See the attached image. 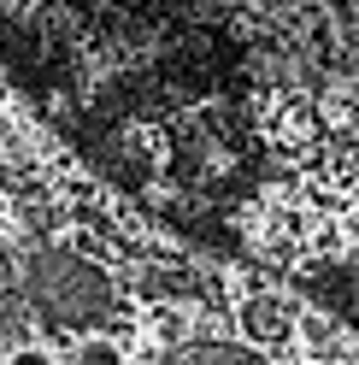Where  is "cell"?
Returning <instances> with one entry per match:
<instances>
[{
	"label": "cell",
	"mask_w": 359,
	"mask_h": 365,
	"mask_svg": "<svg viewBox=\"0 0 359 365\" xmlns=\"http://www.w3.org/2000/svg\"><path fill=\"white\" fill-rule=\"evenodd\" d=\"M24 289H30V307L48 318V324H65V330H88L100 324V318H112V307H118V294H112V283L95 271V259L71 254V247H36V254L24 259Z\"/></svg>",
	"instance_id": "1"
},
{
	"label": "cell",
	"mask_w": 359,
	"mask_h": 365,
	"mask_svg": "<svg viewBox=\"0 0 359 365\" xmlns=\"http://www.w3.org/2000/svg\"><path fill=\"white\" fill-rule=\"evenodd\" d=\"M236 330H241L248 348L283 354V348H295V307L283 294H241L236 301Z\"/></svg>",
	"instance_id": "2"
},
{
	"label": "cell",
	"mask_w": 359,
	"mask_h": 365,
	"mask_svg": "<svg viewBox=\"0 0 359 365\" xmlns=\"http://www.w3.org/2000/svg\"><path fill=\"white\" fill-rule=\"evenodd\" d=\"M160 365H271L248 341H177L160 354Z\"/></svg>",
	"instance_id": "3"
},
{
	"label": "cell",
	"mask_w": 359,
	"mask_h": 365,
	"mask_svg": "<svg viewBox=\"0 0 359 365\" xmlns=\"http://www.w3.org/2000/svg\"><path fill=\"white\" fill-rule=\"evenodd\" d=\"M77 365H130V348H124V336H83Z\"/></svg>",
	"instance_id": "4"
},
{
	"label": "cell",
	"mask_w": 359,
	"mask_h": 365,
	"mask_svg": "<svg viewBox=\"0 0 359 365\" xmlns=\"http://www.w3.org/2000/svg\"><path fill=\"white\" fill-rule=\"evenodd\" d=\"M295 336H301V341H312V348H330V341H335V324H330L324 312L295 307Z\"/></svg>",
	"instance_id": "5"
},
{
	"label": "cell",
	"mask_w": 359,
	"mask_h": 365,
	"mask_svg": "<svg viewBox=\"0 0 359 365\" xmlns=\"http://www.w3.org/2000/svg\"><path fill=\"white\" fill-rule=\"evenodd\" d=\"M6 365H59V354L48 348V341H24L18 354H6Z\"/></svg>",
	"instance_id": "6"
},
{
	"label": "cell",
	"mask_w": 359,
	"mask_h": 365,
	"mask_svg": "<svg viewBox=\"0 0 359 365\" xmlns=\"http://www.w3.org/2000/svg\"><path fill=\"white\" fill-rule=\"evenodd\" d=\"M6 294H12V265L0 259V301H6Z\"/></svg>",
	"instance_id": "7"
},
{
	"label": "cell",
	"mask_w": 359,
	"mask_h": 365,
	"mask_svg": "<svg viewBox=\"0 0 359 365\" xmlns=\"http://www.w3.org/2000/svg\"><path fill=\"white\" fill-rule=\"evenodd\" d=\"M0 142H12V124H6V118H0Z\"/></svg>",
	"instance_id": "8"
},
{
	"label": "cell",
	"mask_w": 359,
	"mask_h": 365,
	"mask_svg": "<svg viewBox=\"0 0 359 365\" xmlns=\"http://www.w3.org/2000/svg\"><path fill=\"white\" fill-rule=\"evenodd\" d=\"M301 365H318V359H301Z\"/></svg>",
	"instance_id": "9"
},
{
	"label": "cell",
	"mask_w": 359,
	"mask_h": 365,
	"mask_svg": "<svg viewBox=\"0 0 359 365\" xmlns=\"http://www.w3.org/2000/svg\"><path fill=\"white\" fill-rule=\"evenodd\" d=\"M342 365H359V359H342Z\"/></svg>",
	"instance_id": "10"
}]
</instances>
